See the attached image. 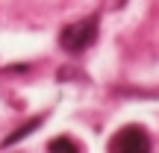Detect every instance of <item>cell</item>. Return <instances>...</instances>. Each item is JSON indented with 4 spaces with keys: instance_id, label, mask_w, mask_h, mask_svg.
Wrapping results in <instances>:
<instances>
[{
    "instance_id": "obj_2",
    "label": "cell",
    "mask_w": 159,
    "mask_h": 153,
    "mask_svg": "<svg viewBox=\"0 0 159 153\" xmlns=\"http://www.w3.org/2000/svg\"><path fill=\"white\" fill-rule=\"evenodd\" d=\"M109 150L127 153V150H148V133L142 127H124L115 133V138L109 142Z\"/></svg>"
},
{
    "instance_id": "obj_3",
    "label": "cell",
    "mask_w": 159,
    "mask_h": 153,
    "mask_svg": "<svg viewBox=\"0 0 159 153\" xmlns=\"http://www.w3.org/2000/svg\"><path fill=\"white\" fill-rule=\"evenodd\" d=\"M39 124H41V118H35V121H30V124H24L21 130H15V133H12L9 138H6V144H15V142H21V138L27 136V133H33V130H35Z\"/></svg>"
},
{
    "instance_id": "obj_1",
    "label": "cell",
    "mask_w": 159,
    "mask_h": 153,
    "mask_svg": "<svg viewBox=\"0 0 159 153\" xmlns=\"http://www.w3.org/2000/svg\"><path fill=\"white\" fill-rule=\"evenodd\" d=\"M97 38V18H83V21H74L59 33V44L68 53H83L94 44Z\"/></svg>"
},
{
    "instance_id": "obj_4",
    "label": "cell",
    "mask_w": 159,
    "mask_h": 153,
    "mask_svg": "<svg viewBox=\"0 0 159 153\" xmlns=\"http://www.w3.org/2000/svg\"><path fill=\"white\" fill-rule=\"evenodd\" d=\"M50 150H68V153H77L80 147H77L74 142H65V138H62V142H50Z\"/></svg>"
}]
</instances>
